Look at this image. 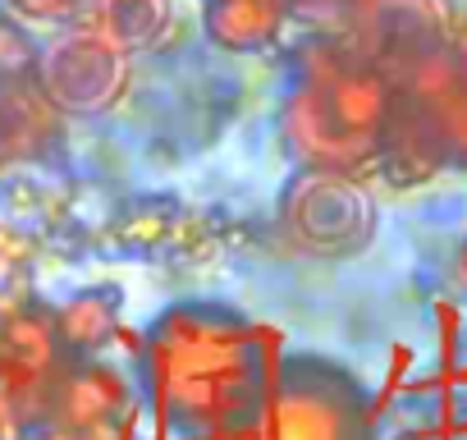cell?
I'll return each instance as SVG.
<instances>
[{
	"label": "cell",
	"instance_id": "1",
	"mask_svg": "<svg viewBox=\"0 0 467 440\" xmlns=\"http://www.w3.org/2000/svg\"><path fill=\"white\" fill-rule=\"evenodd\" d=\"M394 106L399 97L380 65L358 60L344 47H321L285 101V138L312 170L353 174V165L380 156Z\"/></svg>",
	"mask_w": 467,
	"mask_h": 440
},
{
	"label": "cell",
	"instance_id": "2",
	"mask_svg": "<svg viewBox=\"0 0 467 440\" xmlns=\"http://www.w3.org/2000/svg\"><path fill=\"white\" fill-rule=\"evenodd\" d=\"M161 385L174 417L220 435L248 431L266 399L257 344L239 330H170L161 344Z\"/></svg>",
	"mask_w": 467,
	"mask_h": 440
},
{
	"label": "cell",
	"instance_id": "3",
	"mask_svg": "<svg viewBox=\"0 0 467 440\" xmlns=\"http://www.w3.org/2000/svg\"><path fill=\"white\" fill-rule=\"evenodd\" d=\"M280 225L312 257H353L371 244L376 202L344 170H303L280 202Z\"/></svg>",
	"mask_w": 467,
	"mask_h": 440
},
{
	"label": "cell",
	"instance_id": "4",
	"mask_svg": "<svg viewBox=\"0 0 467 440\" xmlns=\"http://www.w3.org/2000/svg\"><path fill=\"white\" fill-rule=\"evenodd\" d=\"M37 92L56 110L92 115L106 110L129 83V56L115 51L97 28H69L37 56Z\"/></svg>",
	"mask_w": 467,
	"mask_h": 440
},
{
	"label": "cell",
	"instance_id": "5",
	"mask_svg": "<svg viewBox=\"0 0 467 440\" xmlns=\"http://www.w3.org/2000/svg\"><path fill=\"white\" fill-rule=\"evenodd\" d=\"M239 440H362V408L358 394L326 372L285 376Z\"/></svg>",
	"mask_w": 467,
	"mask_h": 440
},
{
	"label": "cell",
	"instance_id": "6",
	"mask_svg": "<svg viewBox=\"0 0 467 440\" xmlns=\"http://www.w3.org/2000/svg\"><path fill=\"white\" fill-rule=\"evenodd\" d=\"M37 394V422L56 426L65 435H83L92 426H115V413L124 408V381L101 362H56L42 381H33Z\"/></svg>",
	"mask_w": 467,
	"mask_h": 440
},
{
	"label": "cell",
	"instance_id": "7",
	"mask_svg": "<svg viewBox=\"0 0 467 440\" xmlns=\"http://www.w3.org/2000/svg\"><path fill=\"white\" fill-rule=\"evenodd\" d=\"M119 308H124L119 285H92V289H78L69 303H60L51 312V330H56L60 358L65 353L106 349V340L119 330Z\"/></svg>",
	"mask_w": 467,
	"mask_h": 440
},
{
	"label": "cell",
	"instance_id": "8",
	"mask_svg": "<svg viewBox=\"0 0 467 440\" xmlns=\"http://www.w3.org/2000/svg\"><path fill=\"white\" fill-rule=\"evenodd\" d=\"M294 0H206V37L224 51H262L280 37Z\"/></svg>",
	"mask_w": 467,
	"mask_h": 440
},
{
	"label": "cell",
	"instance_id": "9",
	"mask_svg": "<svg viewBox=\"0 0 467 440\" xmlns=\"http://www.w3.org/2000/svg\"><path fill=\"white\" fill-rule=\"evenodd\" d=\"M0 362H5L10 372H19V376H28V381H42L60 362L51 317L28 308V303L10 308L5 317H0Z\"/></svg>",
	"mask_w": 467,
	"mask_h": 440
},
{
	"label": "cell",
	"instance_id": "10",
	"mask_svg": "<svg viewBox=\"0 0 467 440\" xmlns=\"http://www.w3.org/2000/svg\"><path fill=\"white\" fill-rule=\"evenodd\" d=\"M115 51H147L170 28V0H97L92 24Z\"/></svg>",
	"mask_w": 467,
	"mask_h": 440
},
{
	"label": "cell",
	"instance_id": "11",
	"mask_svg": "<svg viewBox=\"0 0 467 440\" xmlns=\"http://www.w3.org/2000/svg\"><path fill=\"white\" fill-rule=\"evenodd\" d=\"M408 120L426 133V142H431L435 152L449 147V152L467 156V69L458 65V74H453L435 97L412 101Z\"/></svg>",
	"mask_w": 467,
	"mask_h": 440
},
{
	"label": "cell",
	"instance_id": "12",
	"mask_svg": "<svg viewBox=\"0 0 467 440\" xmlns=\"http://www.w3.org/2000/svg\"><path fill=\"white\" fill-rule=\"evenodd\" d=\"M174 230H179L174 211L170 206H156V202H147L142 211H133L129 220H119V239L129 248H156V244L174 239Z\"/></svg>",
	"mask_w": 467,
	"mask_h": 440
},
{
	"label": "cell",
	"instance_id": "13",
	"mask_svg": "<svg viewBox=\"0 0 467 440\" xmlns=\"http://www.w3.org/2000/svg\"><path fill=\"white\" fill-rule=\"evenodd\" d=\"M37 69V51L24 37V28H15L10 19H0V79H33Z\"/></svg>",
	"mask_w": 467,
	"mask_h": 440
},
{
	"label": "cell",
	"instance_id": "14",
	"mask_svg": "<svg viewBox=\"0 0 467 440\" xmlns=\"http://www.w3.org/2000/svg\"><path fill=\"white\" fill-rule=\"evenodd\" d=\"M37 262V239L19 225H0V271H28Z\"/></svg>",
	"mask_w": 467,
	"mask_h": 440
},
{
	"label": "cell",
	"instance_id": "15",
	"mask_svg": "<svg viewBox=\"0 0 467 440\" xmlns=\"http://www.w3.org/2000/svg\"><path fill=\"white\" fill-rule=\"evenodd\" d=\"M449 42H453V51H449V56H453V60H458V65H462V69H467V24H458V28H453V37H449Z\"/></svg>",
	"mask_w": 467,
	"mask_h": 440
},
{
	"label": "cell",
	"instance_id": "16",
	"mask_svg": "<svg viewBox=\"0 0 467 440\" xmlns=\"http://www.w3.org/2000/svg\"><path fill=\"white\" fill-rule=\"evenodd\" d=\"M453 276H458V285L467 289V239H462V248H458V262H453Z\"/></svg>",
	"mask_w": 467,
	"mask_h": 440
},
{
	"label": "cell",
	"instance_id": "17",
	"mask_svg": "<svg viewBox=\"0 0 467 440\" xmlns=\"http://www.w3.org/2000/svg\"><path fill=\"white\" fill-rule=\"evenodd\" d=\"M74 440H115V426H92V431H83Z\"/></svg>",
	"mask_w": 467,
	"mask_h": 440
},
{
	"label": "cell",
	"instance_id": "18",
	"mask_svg": "<svg viewBox=\"0 0 467 440\" xmlns=\"http://www.w3.org/2000/svg\"><path fill=\"white\" fill-rule=\"evenodd\" d=\"M399 440H421V435H399Z\"/></svg>",
	"mask_w": 467,
	"mask_h": 440
}]
</instances>
